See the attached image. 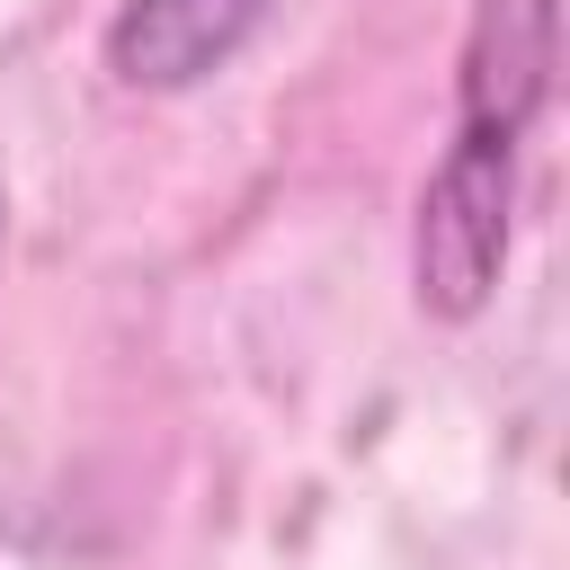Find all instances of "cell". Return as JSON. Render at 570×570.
Here are the masks:
<instances>
[{"instance_id":"cell-3","label":"cell","mask_w":570,"mask_h":570,"mask_svg":"<svg viewBox=\"0 0 570 570\" xmlns=\"http://www.w3.org/2000/svg\"><path fill=\"white\" fill-rule=\"evenodd\" d=\"M561 71V0H472L463 62H454V116L534 134Z\"/></svg>"},{"instance_id":"cell-1","label":"cell","mask_w":570,"mask_h":570,"mask_svg":"<svg viewBox=\"0 0 570 570\" xmlns=\"http://www.w3.org/2000/svg\"><path fill=\"white\" fill-rule=\"evenodd\" d=\"M517 160H525L517 125L454 116V142L428 169L419 223H410V294L428 321L490 312L499 267H508V232H517Z\"/></svg>"},{"instance_id":"cell-2","label":"cell","mask_w":570,"mask_h":570,"mask_svg":"<svg viewBox=\"0 0 570 570\" xmlns=\"http://www.w3.org/2000/svg\"><path fill=\"white\" fill-rule=\"evenodd\" d=\"M267 0H125L107 18V71L142 98H178L196 80H214L249 36H258Z\"/></svg>"}]
</instances>
